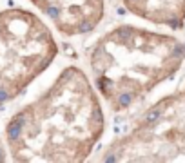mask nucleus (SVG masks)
<instances>
[{"label": "nucleus", "mask_w": 185, "mask_h": 163, "mask_svg": "<svg viewBox=\"0 0 185 163\" xmlns=\"http://www.w3.org/2000/svg\"><path fill=\"white\" fill-rule=\"evenodd\" d=\"M182 2L183 0H122L129 13L154 24H167L172 29L182 26Z\"/></svg>", "instance_id": "obj_5"}, {"label": "nucleus", "mask_w": 185, "mask_h": 163, "mask_svg": "<svg viewBox=\"0 0 185 163\" xmlns=\"http://www.w3.org/2000/svg\"><path fill=\"white\" fill-rule=\"evenodd\" d=\"M7 147H6V140L0 138V161H6L7 160Z\"/></svg>", "instance_id": "obj_6"}, {"label": "nucleus", "mask_w": 185, "mask_h": 163, "mask_svg": "<svg viewBox=\"0 0 185 163\" xmlns=\"http://www.w3.org/2000/svg\"><path fill=\"white\" fill-rule=\"evenodd\" d=\"M185 47L132 24L102 35L89 51V71L100 98L113 112L140 102L158 82L171 76Z\"/></svg>", "instance_id": "obj_2"}, {"label": "nucleus", "mask_w": 185, "mask_h": 163, "mask_svg": "<svg viewBox=\"0 0 185 163\" xmlns=\"http://www.w3.org/2000/svg\"><path fill=\"white\" fill-rule=\"evenodd\" d=\"M64 36L93 33L105 15V0H29Z\"/></svg>", "instance_id": "obj_4"}, {"label": "nucleus", "mask_w": 185, "mask_h": 163, "mask_svg": "<svg viewBox=\"0 0 185 163\" xmlns=\"http://www.w3.org/2000/svg\"><path fill=\"white\" fill-rule=\"evenodd\" d=\"M58 56L55 33L26 7L0 11V107L11 103Z\"/></svg>", "instance_id": "obj_3"}, {"label": "nucleus", "mask_w": 185, "mask_h": 163, "mask_svg": "<svg viewBox=\"0 0 185 163\" xmlns=\"http://www.w3.org/2000/svg\"><path fill=\"white\" fill-rule=\"evenodd\" d=\"M105 132V112L93 80L67 65L53 83L22 105L6 125V147L18 163H80Z\"/></svg>", "instance_id": "obj_1"}]
</instances>
